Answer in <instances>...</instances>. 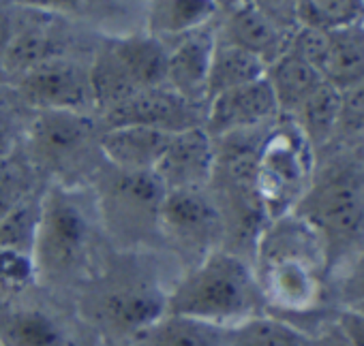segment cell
Wrapping results in <instances>:
<instances>
[{
	"instance_id": "9",
	"label": "cell",
	"mask_w": 364,
	"mask_h": 346,
	"mask_svg": "<svg viewBox=\"0 0 364 346\" xmlns=\"http://www.w3.org/2000/svg\"><path fill=\"white\" fill-rule=\"evenodd\" d=\"M18 90L37 111H84L95 107L90 69L63 54L52 56L18 79Z\"/></svg>"
},
{
	"instance_id": "8",
	"label": "cell",
	"mask_w": 364,
	"mask_h": 346,
	"mask_svg": "<svg viewBox=\"0 0 364 346\" xmlns=\"http://www.w3.org/2000/svg\"><path fill=\"white\" fill-rule=\"evenodd\" d=\"M99 137L95 120L84 111H37L28 128V150L35 164L69 180L86 169L95 152L101 154Z\"/></svg>"
},
{
	"instance_id": "23",
	"label": "cell",
	"mask_w": 364,
	"mask_h": 346,
	"mask_svg": "<svg viewBox=\"0 0 364 346\" xmlns=\"http://www.w3.org/2000/svg\"><path fill=\"white\" fill-rule=\"evenodd\" d=\"M266 62L232 43L217 41L208 71V101L221 92L247 86L266 75Z\"/></svg>"
},
{
	"instance_id": "30",
	"label": "cell",
	"mask_w": 364,
	"mask_h": 346,
	"mask_svg": "<svg viewBox=\"0 0 364 346\" xmlns=\"http://www.w3.org/2000/svg\"><path fill=\"white\" fill-rule=\"evenodd\" d=\"M31 173L24 162L11 156L0 158V216H5L18 203L31 197Z\"/></svg>"
},
{
	"instance_id": "39",
	"label": "cell",
	"mask_w": 364,
	"mask_h": 346,
	"mask_svg": "<svg viewBox=\"0 0 364 346\" xmlns=\"http://www.w3.org/2000/svg\"><path fill=\"white\" fill-rule=\"evenodd\" d=\"M217 3H221V0H217Z\"/></svg>"
},
{
	"instance_id": "28",
	"label": "cell",
	"mask_w": 364,
	"mask_h": 346,
	"mask_svg": "<svg viewBox=\"0 0 364 346\" xmlns=\"http://www.w3.org/2000/svg\"><path fill=\"white\" fill-rule=\"evenodd\" d=\"M364 22L362 0H298V26L336 30Z\"/></svg>"
},
{
	"instance_id": "32",
	"label": "cell",
	"mask_w": 364,
	"mask_h": 346,
	"mask_svg": "<svg viewBox=\"0 0 364 346\" xmlns=\"http://www.w3.org/2000/svg\"><path fill=\"white\" fill-rule=\"evenodd\" d=\"M332 320L351 346H364V312L355 308H336Z\"/></svg>"
},
{
	"instance_id": "10",
	"label": "cell",
	"mask_w": 364,
	"mask_h": 346,
	"mask_svg": "<svg viewBox=\"0 0 364 346\" xmlns=\"http://www.w3.org/2000/svg\"><path fill=\"white\" fill-rule=\"evenodd\" d=\"M161 231L180 244L198 246L208 255L225 233V216L206 189L167 191L161 212Z\"/></svg>"
},
{
	"instance_id": "35",
	"label": "cell",
	"mask_w": 364,
	"mask_h": 346,
	"mask_svg": "<svg viewBox=\"0 0 364 346\" xmlns=\"http://www.w3.org/2000/svg\"><path fill=\"white\" fill-rule=\"evenodd\" d=\"M332 318H334V316H332ZM315 340H317V346H351V344L343 337V333L336 329L334 320L326 323V325L317 331Z\"/></svg>"
},
{
	"instance_id": "31",
	"label": "cell",
	"mask_w": 364,
	"mask_h": 346,
	"mask_svg": "<svg viewBox=\"0 0 364 346\" xmlns=\"http://www.w3.org/2000/svg\"><path fill=\"white\" fill-rule=\"evenodd\" d=\"M247 3L283 30L294 33L298 28V0H247Z\"/></svg>"
},
{
	"instance_id": "36",
	"label": "cell",
	"mask_w": 364,
	"mask_h": 346,
	"mask_svg": "<svg viewBox=\"0 0 364 346\" xmlns=\"http://www.w3.org/2000/svg\"><path fill=\"white\" fill-rule=\"evenodd\" d=\"M11 35H14V33H11V24H9L7 16H0V56H3V52H5V48H7Z\"/></svg>"
},
{
	"instance_id": "34",
	"label": "cell",
	"mask_w": 364,
	"mask_h": 346,
	"mask_svg": "<svg viewBox=\"0 0 364 346\" xmlns=\"http://www.w3.org/2000/svg\"><path fill=\"white\" fill-rule=\"evenodd\" d=\"M20 3L43 11H77L84 7L86 0H20Z\"/></svg>"
},
{
	"instance_id": "20",
	"label": "cell",
	"mask_w": 364,
	"mask_h": 346,
	"mask_svg": "<svg viewBox=\"0 0 364 346\" xmlns=\"http://www.w3.org/2000/svg\"><path fill=\"white\" fill-rule=\"evenodd\" d=\"M219 11L217 0H152L148 9V35L180 39L206 28Z\"/></svg>"
},
{
	"instance_id": "25",
	"label": "cell",
	"mask_w": 364,
	"mask_h": 346,
	"mask_svg": "<svg viewBox=\"0 0 364 346\" xmlns=\"http://www.w3.org/2000/svg\"><path fill=\"white\" fill-rule=\"evenodd\" d=\"M234 346H317V340L298 325L266 312L234 329Z\"/></svg>"
},
{
	"instance_id": "24",
	"label": "cell",
	"mask_w": 364,
	"mask_h": 346,
	"mask_svg": "<svg viewBox=\"0 0 364 346\" xmlns=\"http://www.w3.org/2000/svg\"><path fill=\"white\" fill-rule=\"evenodd\" d=\"M0 346H73L65 329L41 310H16L0 318Z\"/></svg>"
},
{
	"instance_id": "19",
	"label": "cell",
	"mask_w": 364,
	"mask_h": 346,
	"mask_svg": "<svg viewBox=\"0 0 364 346\" xmlns=\"http://www.w3.org/2000/svg\"><path fill=\"white\" fill-rule=\"evenodd\" d=\"M266 82L277 99L281 116L291 118L300 105L323 84V77L298 54L287 50L266 69Z\"/></svg>"
},
{
	"instance_id": "4",
	"label": "cell",
	"mask_w": 364,
	"mask_h": 346,
	"mask_svg": "<svg viewBox=\"0 0 364 346\" xmlns=\"http://www.w3.org/2000/svg\"><path fill=\"white\" fill-rule=\"evenodd\" d=\"M315 171V150L296 122L279 116L268 128L255 162V195L266 221L296 210Z\"/></svg>"
},
{
	"instance_id": "13",
	"label": "cell",
	"mask_w": 364,
	"mask_h": 346,
	"mask_svg": "<svg viewBox=\"0 0 364 346\" xmlns=\"http://www.w3.org/2000/svg\"><path fill=\"white\" fill-rule=\"evenodd\" d=\"M103 122L109 126H152L167 133L187 130L198 124L196 105L178 96L171 88L159 86L131 94L118 105L103 111Z\"/></svg>"
},
{
	"instance_id": "40",
	"label": "cell",
	"mask_w": 364,
	"mask_h": 346,
	"mask_svg": "<svg viewBox=\"0 0 364 346\" xmlns=\"http://www.w3.org/2000/svg\"><path fill=\"white\" fill-rule=\"evenodd\" d=\"M362 5H364V0H362Z\"/></svg>"
},
{
	"instance_id": "6",
	"label": "cell",
	"mask_w": 364,
	"mask_h": 346,
	"mask_svg": "<svg viewBox=\"0 0 364 346\" xmlns=\"http://www.w3.org/2000/svg\"><path fill=\"white\" fill-rule=\"evenodd\" d=\"M92 240V218L73 189L58 184L41 197L37 233L39 278H65L82 267Z\"/></svg>"
},
{
	"instance_id": "7",
	"label": "cell",
	"mask_w": 364,
	"mask_h": 346,
	"mask_svg": "<svg viewBox=\"0 0 364 346\" xmlns=\"http://www.w3.org/2000/svg\"><path fill=\"white\" fill-rule=\"evenodd\" d=\"M97 203L103 225L120 238H146L161 231L165 186L154 171H124L109 164L97 178Z\"/></svg>"
},
{
	"instance_id": "5",
	"label": "cell",
	"mask_w": 364,
	"mask_h": 346,
	"mask_svg": "<svg viewBox=\"0 0 364 346\" xmlns=\"http://www.w3.org/2000/svg\"><path fill=\"white\" fill-rule=\"evenodd\" d=\"M167 54L165 43L152 35H131L105 43L90 67L95 107L105 111L139 90L165 86Z\"/></svg>"
},
{
	"instance_id": "12",
	"label": "cell",
	"mask_w": 364,
	"mask_h": 346,
	"mask_svg": "<svg viewBox=\"0 0 364 346\" xmlns=\"http://www.w3.org/2000/svg\"><path fill=\"white\" fill-rule=\"evenodd\" d=\"M217 147L204 126H193L171 135V141L154 167L165 191L206 189L215 180Z\"/></svg>"
},
{
	"instance_id": "15",
	"label": "cell",
	"mask_w": 364,
	"mask_h": 346,
	"mask_svg": "<svg viewBox=\"0 0 364 346\" xmlns=\"http://www.w3.org/2000/svg\"><path fill=\"white\" fill-rule=\"evenodd\" d=\"M217 33V41L232 43L257 56L259 60L274 62L289 48L291 33L277 26L270 18L257 11L247 0H234V5Z\"/></svg>"
},
{
	"instance_id": "17",
	"label": "cell",
	"mask_w": 364,
	"mask_h": 346,
	"mask_svg": "<svg viewBox=\"0 0 364 346\" xmlns=\"http://www.w3.org/2000/svg\"><path fill=\"white\" fill-rule=\"evenodd\" d=\"M165 297L144 282H122L112 286L99 301V314L116 331L135 335L139 329L165 314Z\"/></svg>"
},
{
	"instance_id": "18",
	"label": "cell",
	"mask_w": 364,
	"mask_h": 346,
	"mask_svg": "<svg viewBox=\"0 0 364 346\" xmlns=\"http://www.w3.org/2000/svg\"><path fill=\"white\" fill-rule=\"evenodd\" d=\"M133 346H234V329L165 312L135 335Z\"/></svg>"
},
{
	"instance_id": "37",
	"label": "cell",
	"mask_w": 364,
	"mask_h": 346,
	"mask_svg": "<svg viewBox=\"0 0 364 346\" xmlns=\"http://www.w3.org/2000/svg\"><path fill=\"white\" fill-rule=\"evenodd\" d=\"M355 310H360V312H364V303H358V306H353Z\"/></svg>"
},
{
	"instance_id": "3",
	"label": "cell",
	"mask_w": 364,
	"mask_h": 346,
	"mask_svg": "<svg viewBox=\"0 0 364 346\" xmlns=\"http://www.w3.org/2000/svg\"><path fill=\"white\" fill-rule=\"evenodd\" d=\"M165 312L236 329L266 314V303L253 263L228 248H215L165 297Z\"/></svg>"
},
{
	"instance_id": "2",
	"label": "cell",
	"mask_w": 364,
	"mask_h": 346,
	"mask_svg": "<svg viewBox=\"0 0 364 346\" xmlns=\"http://www.w3.org/2000/svg\"><path fill=\"white\" fill-rule=\"evenodd\" d=\"M294 212L319 233L332 278L364 248V137H338L315 154L313 180Z\"/></svg>"
},
{
	"instance_id": "16",
	"label": "cell",
	"mask_w": 364,
	"mask_h": 346,
	"mask_svg": "<svg viewBox=\"0 0 364 346\" xmlns=\"http://www.w3.org/2000/svg\"><path fill=\"white\" fill-rule=\"evenodd\" d=\"M173 133L152 126H109L99 137L103 160L124 171H154Z\"/></svg>"
},
{
	"instance_id": "38",
	"label": "cell",
	"mask_w": 364,
	"mask_h": 346,
	"mask_svg": "<svg viewBox=\"0 0 364 346\" xmlns=\"http://www.w3.org/2000/svg\"><path fill=\"white\" fill-rule=\"evenodd\" d=\"M124 346H133V344H124Z\"/></svg>"
},
{
	"instance_id": "14",
	"label": "cell",
	"mask_w": 364,
	"mask_h": 346,
	"mask_svg": "<svg viewBox=\"0 0 364 346\" xmlns=\"http://www.w3.org/2000/svg\"><path fill=\"white\" fill-rule=\"evenodd\" d=\"M215 45L217 33L208 26L180 37L167 54L165 86L193 105L208 103V71Z\"/></svg>"
},
{
	"instance_id": "22",
	"label": "cell",
	"mask_w": 364,
	"mask_h": 346,
	"mask_svg": "<svg viewBox=\"0 0 364 346\" xmlns=\"http://www.w3.org/2000/svg\"><path fill=\"white\" fill-rule=\"evenodd\" d=\"M315 154L330 145L338 135L341 124V90L323 82L291 116Z\"/></svg>"
},
{
	"instance_id": "29",
	"label": "cell",
	"mask_w": 364,
	"mask_h": 346,
	"mask_svg": "<svg viewBox=\"0 0 364 346\" xmlns=\"http://www.w3.org/2000/svg\"><path fill=\"white\" fill-rule=\"evenodd\" d=\"M330 297L336 308L364 303V248L330 278Z\"/></svg>"
},
{
	"instance_id": "21",
	"label": "cell",
	"mask_w": 364,
	"mask_h": 346,
	"mask_svg": "<svg viewBox=\"0 0 364 346\" xmlns=\"http://www.w3.org/2000/svg\"><path fill=\"white\" fill-rule=\"evenodd\" d=\"M321 77L341 92L364 84V22L330 30Z\"/></svg>"
},
{
	"instance_id": "41",
	"label": "cell",
	"mask_w": 364,
	"mask_h": 346,
	"mask_svg": "<svg viewBox=\"0 0 364 346\" xmlns=\"http://www.w3.org/2000/svg\"><path fill=\"white\" fill-rule=\"evenodd\" d=\"M0 301H3V299H0Z\"/></svg>"
},
{
	"instance_id": "1",
	"label": "cell",
	"mask_w": 364,
	"mask_h": 346,
	"mask_svg": "<svg viewBox=\"0 0 364 346\" xmlns=\"http://www.w3.org/2000/svg\"><path fill=\"white\" fill-rule=\"evenodd\" d=\"M251 263L268 314L294 325L300 318H315L319 329L332 320L336 306L330 297L323 242L300 214L289 212L268 221Z\"/></svg>"
},
{
	"instance_id": "33",
	"label": "cell",
	"mask_w": 364,
	"mask_h": 346,
	"mask_svg": "<svg viewBox=\"0 0 364 346\" xmlns=\"http://www.w3.org/2000/svg\"><path fill=\"white\" fill-rule=\"evenodd\" d=\"M18 143V124L14 111L0 101V158H7L16 152Z\"/></svg>"
},
{
	"instance_id": "11",
	"label": "cell",
	"mask_w": 364,
	"mask_h": 346,
	"mask_svg": "<svg viewBox=\"0 0 364 346\" xmlns=\"http://www.w3.org/2000/svg\"><path fill=\"white\" fill-rule=\"evenodd\" d=\"M279 116L277 99L264 75L257 82L213 96L202 126L213 139H219L232 133L266 128L277 122Z\"/></svg>"
},
{
	"instance_id": "27",
	"label": "cell",
	"mask_w": 364,
	"mask_h": 346,
	"mask_svg": "<svg viewBox=\"0 0 364 346\" xmlns=\"http://www.w3.org/2000/svg\"><path fill=\"white\" fill-rule=\"evenodd\" d=\"M39 218H41V199L35 201L33 197L18 203L5 216H0V250L35 257Z\"/></svg>"
},
{
	"instance_id": "26",
	"label": "cell",
	"mask_w": 364,
	"mask_h": 346,
	"mask_svg": "<svg viewBox=\"0 0 364 346\" xmlns=\"http://www.w3.org/2000/svg\"><path fill=\"white\" fill-rule=\"evenodd\" d=\"M58 54L56 39L46 28H26L11 35L3 56H0V69L20 79L24 73Z\"/></svg>"
}]
</instances>
